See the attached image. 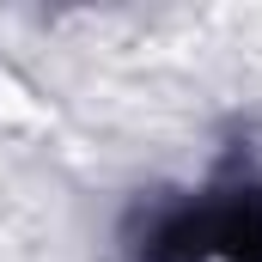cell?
I'll return each mask as SVG.
<instances>
[{"mask_svg": "<svg viewBox=\"0 0 262 262\" xmlns=\"http://www.w3.org/2000/svg\"><path fill=\"white\" fill-rule=\"evenodd\" d=\"M122 250L128 262H262V171L238 159L201 189L140 201Z\"/></svg>", "mask_w": 262, "mask_h": 262, "instance_id": "cell-1", "label": "cell"}]
</instances>
